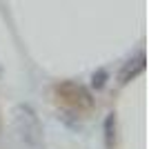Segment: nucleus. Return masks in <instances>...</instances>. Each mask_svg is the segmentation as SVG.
I'll return each mask as SVG.
<instances>
[{
  "instance_id": "f03ea898",
  "label": "nucleus",
  "mask_w": 149,
  "mask_h": 149,
  "mask_svg": "<svg viewBox=\"0 0 149 149\" xmlns=\"http://www.w3.org/2000/svg\"><path fill=\"white\" fill-rule=\"evenodd\" d=\"M56 96L65 102L67 107L71 109H91L93 107V96H91V89L82 82H76V80H62L54 87Z\"/></svg>"
},
{
  "instance_id": "20e7f679",
  "label": "nucleus",
  "mask_w": 149,
  "mask_h": 149,
  "mask_svg": "<svg viewBox=\"0 0 149 149\" xmlns=\"http://www.w3.org/2000/svg\"><path fill=\"white\" fill-rule=\"evenodd\" d=\"M116 140H118V116H116V111H109L105 116V120H102V143H105V149H113Z\"/></svg>"
},
{
  "instance_id": "7ed1b4c3",
  "label": "nucleus",
  "mask_w": 149,
  "mask_h": 149,
  "mask_svg": "<svg viewBox=\"0 0 149 149\" xmlns=\"http://www.w3.org/2000/svg\"><path fill=\"white\" fill-rule=\"evenodd\" d=\"M145 67H147V56H145V51H138L134 58L123 62V67H120V71H118V85L125 87V85H129L131 80H136L138 76L145 71Z\"/></svg>"
},
{
  "instance_id": "39448f33",
  "label": "nucleus",
  "mask_w": 149,
  "mask_h": 149,
  "mask_svg": "<svg viewBox=\"0 0 149 149\" xmlns=\"http://www.w3.org/2000/svg\"><path fill=\"white\" fill-rule=\"evenodd\" d=\"M107 80H109V69H107V67H98L91 74V82H89V87L96 89V91H100V89L107 87Z\"/></svg>"
},
{
  "instance_id": "f257e3e1",
  "label": "nucleus",
  "mask_w": 149,
  "mask_h": 149,
  "mask_svg": "<svg viewBox=\"0 0 149 149\" xmlns=\"http://www.w3.org/2000/svg\"><path fill=\"white\" fill-rule=\"evenodd\" d=\"M13 127H16V134L27 147L38 149L45 140V131H42V123L38 118L36 109L29 105V102H18L13 107Z\"/></svg>"
}]
</instances>
